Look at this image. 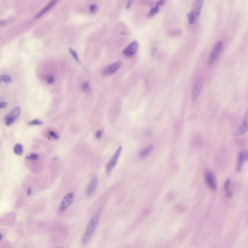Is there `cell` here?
<instances>
[{"instance_id":"2","label":"cell","mask_w":248,"mask_h":248,"mask_svg":"<svg viewBox=\"0 0 248 248\" xmlns=\"http://www.w3.org/2000/svg\"><path fill=\"white\" fill-rule=\"evenodd\" d=\"M223 48V43L221 41H218L213 46L211 53L208 59L207 66L208 68H211L216 63Z\"/></svg>"},{"instance_id":"11","label":"cell","mask_w":248,"mask_h":248,"mask_svg":"<svg viewBox=\"0 0 248 248\" xmlns=\"http://www.w3.org/2000/svg\"><path fill=\"white\" fill-rule=\"evenodd\" d=\"M248 161V150L245 151H240L238 155V161L236 167L237 173H240L242 169L244 162Z\"/></svg>"},{"instance_id":"3","label":"cell","mask_w":248,"mask_h":248,"mask_svg":"<svg viewBox=\"0 0 248 248\" xmlns=\"http://www.w3.org/2000/svg\"><path fill=\"white\" fill-rule=\"evenodd\" d=\"M205 181L208 187L212 191H216L217 189L216 177L213 171L211 169H206L204 174Z\"/></svg>"},{"instance_id":"21","label":"cell","mask_w":248,"mask_h":248,"mask_svg":"<svg viewBox=\"0 0 248 248\" xmlns=\"http://www.w3.org/2000/svg\"><path fill=\"white\" fill-rule=\"evenodd\" d=\"M1 81L5 84H8L11 82V79L9 76L3 75L1 76Z\"/></svg>"},{"instance_id":"33","label":"cell","mask_w":248,"mask_h":248,"mask_svg":"<svg viewBox=\"0 0 248 248\" xmlns=\"http://www.w3.org/2000/svg\"><path fill=\"white\" fill-rule=\"evenodd\" d=\"M32 193V190L31 188L29 187L28 189V195H30Z\"/></svg>"},{"instance_id":"28","label":"cell","mask_w":248,"mask_h":248,"mask_svg":"<svg viewBox=\"0 0 248 248\" xmlns=\"http://www.w3.org/2000/svg\"><path fill=\"white\" fill-rule=\"evenodd\" d=\"M97 6L96 4H92L90 7V10L92 13L96 12L97 11Z\"/></svg>"},{"instance_id":"26","label":"cell","mask_w":248,"mask_h":248,"mask_svg":"<svg viewBox=\"0 0 248 248\" xmlns=\"http://www.w3.org/2000/svg\"><path fill=\"white\" fill-rule=\"evenodd\" d=\"M103 133V131L102 130H97L96 132V134H95V137H96V139H100L102 137V136Z\"/></svg>"},{"instance_id":"6","label":"cell","mask_w":248,"mask_h":248,"mask_svg":"<svg viewBox=\"0 0 248 248\" xmlns=\"http://www.w3.org/2000/svg\"><path fill=\"white\" fill-rule=\"evenodd\" d=\"M122 150V147L121 146H119L115 153V154L112 156L111 159H110V161L107 164L106 166V170L107 173H108V174L111 173L112 170H113V169L115 167V166L118 163L119 158L120 157Z\"/></svg>"},{"instance_id":"1","label":"cell","mask_w":248,"mask_h":248,"mask_svg":"<svg viewBox=\"0 0 248 248\" xmlns=\"http://www.w3.org/2000/svg\"><path fill=\"white\" fill-rule=\"evenodd\" d=\"M101 213V209L99 208L97 209V211L94 213L90 220H89L86 229L81 239V243L83 245H87L92 239L99 224Z\"/></svg>"},{"instance_id":"18","label":"cell","mask_w":248,"mask_h":248,"mask_svg":"<svg viewBox=\"0 0 248 248\" xmlns=\"http://www.w3.org/2000/svg\"><path fill=\"white\" fill-rule=\"evenodd\" d=\"M187 19H188L189 24L190 25H193L194 22H195V20H196V19L195 17L194 16V14H193V13H192L191 11H190V12L187 14Z\"/></svg>"},{"instance_id":"24","label":"cell","mask_w":248,"mask_h":248,"mask_svg":"<svg viewBox=\"0 0 248 248\" xmlns=\"http://www.w3.org/2000/svg\"><path fill=\"white\" fill-rule=\"evenodd\" d=\"M231 183V181L229 178H228L225 181L223 186L224 190L225 191V192H228L230 190V186Z\"/></svg>"},{"instance_id":"35","label":"cell","mask_w":248,"mask_h":248,"mask_svg":"<svg viewBox=\"0 0 248 248\" xmlns=\"http://www.w3.org/2000/svg\"><path fill=\"white\" fill-rule=\"evenodd\" d=\"M4 236V235H3L2 233H1V235H0V237H1V239L0 240H1V241L2 239H3V236Z\"/></svg>"},{"instance_id":"17","label":"cell","mask_w":248,"mask_h":248,"mask_svg":"<svg viewBox=\"0 0 248 248\" xmlns=\"http://www.w3.org/2000/svg\"><path fill=\"white\" fill-rule=\"evenodd\" d=\"M14 152L17 156H22L23 153V147L20 143H17L14 147Z\"/></svg>"},{"instance_id":"5","label":"cell","mask_w":248,"mask_h":248,"mask_svg":"<svg viewBox=\"0 0 248 248\" xmlns=\"http://www.w3.org/2000/svg\"><path fill=\"white\" fill-rule=\"evenodd\" d=\"M248 132V108L244 115L242 123L239 125L234 133V136H242Z\"/></svg>"},{"instance_id":"30","label":"cell","mask_w":248,"mask_h":248,"mask_svg":"<svg viewBox=\"0 0 248 248\" xmlns=\"http://www.w3.org/2000/svg\"><path fill=\"white\" fill-rule=\"evenodd\" d=\"M133 0H128L127 1V4H126V8L128 9H130L132 4H133Z\"/></svg>"},{"instance_id":"20","label":"cell","mask_w":248,"mask_h":248,"mask_svg":"<svg viewBox=\"0 0 248 248\" xmlns=\"http://www.w3.org/2000/svg\"><path fill=\"white\" fill-rule=\"evenodd\" d=\"M158 49V44L156 42H153L151 46V54L152 56H154L156 54Z\"/></svg>"},{"instance_id":"23","label":"cell","mask_w":248,"mask_h":248,"mask_svg":"<svg viewBox=\"0 0 248 248\" xmlns=\"http://www.w3.org/2000/svg\"><path fill=\"white\" fill-rule=\"evenodd\" d=\"M82 88L84 92H87V93L90 92L91 90L90 84H89V82H87V81L84 82L82 84Z\"/></svg>"},{"instance_id":"7","label":"cell","mask_w":248,"mask_h":248,"mask_svg":"<svg viewBox=\"0 0 248 248\" xmlns=\"http://www.w3.org/2000/svg\"><path fill=\"white\" fill-rule=\"evenodd\" d=\"M202 87V82L200 79L194 80L192 90V100L193 102L197 101L201 93Z\"/></svg>"},{"instance_id":"22","label":"cell","mask_w":248,"mask_h":248,"mask_svg":"<svg viewBox=\"0 0 248 248\" xmlns=\"http://www.w3.org/2000/svg\"><path fill=\"white\" fill-rule=\"evenodd\" d=\"M69 51L70 53V54H71V56L73 57V58L75 60L76 62H78V63H79L80 62V59H79L78 55L77 54L76 51L75 50L71 49V48H69Z\"/></svg>"},{"instance_id":"19","label":"cell","mask_w":248,"mask_h":248,"mask_svg":"<svg viewBox=\"0 0 248 248\" xmlns=\"http://www.w3.org/2000/svg\"><path fill=\"white\" fill-rule=\"evenodd\" d=\"M39 158V155H38L37 153H31V154L27 155L26 156V159L29 160V161H36L37 159H38Z\"/></svg>"},{"instance_id":"15","label":"cell","mask_w":248,"mask_h":248,"mask_svg":"<svg viewBox=\"0 0 248 248\" xmlns=\"http://www.w3.org/2000/svg\"><path fill=\"white\" fill-rule=\"evenodd\" d=\"M153 150V146L152 145H149V146H147V147H146L145 149L142 150V151H141L139 156L142 157V158H144L146 156H147L149 154H150V153Z\"/></svg>"},{"instance_id":"32","label":"cell","mask_w":248,"mask_h":248,"mask_svg":"<svg viewBox=\"0 0 248 248\" xmlns=\"http://www.w3.org/2000/svg\"><path fill=\"white\" fill-rule=\"evenodd\" d=\"M7 104L6 102L3 101V102H1L0 103V108L1 109H3V108H5L6 107Z\"/></svg>"},{"instance_id":"36","label":"cell","mask_w":248,"mask_h":248,"mask_svg":"<svg viewBox=\"0 0 248 248\" xmlns=\"http://www.w3.org/2000/svg\"><path fill=\"white\" fill-rule=\"evenodd\" d=\"M247 226L248 227V219H247Z\"/></svg>"},{"instance_id":"34","label":"cell","mask_w":248,"mask_h":248,"mask_svg":"<svg viewBox=\"0 0 248 248\" xmlns=\"http://www.w3.org/2000/svg\"><path fill=\"white\" fill-rule=\"evenodd\" d=\"M146 134H147V135H149V136H150V135H151V134H152V131H151L150 130H147V132H146Z\"/></svg>"},{"instance_id":"27","label":"cell","mask_w":248,"mask_h":248,"mask_svg":"<svg viewBox=\"0 0 248 248\" xmlns=\"http://www.w3.org/2000/svg\"><path fill=\"white\" fill-rule=\"evenodd\" d=\"M49 135L50 136L53 138V139H56V140H58L59 139V136L58 134L54 131H50L49 132Z\"/></svg>"},{"instance_id":"16","label":"cell","mask_w":248,"mask_h":248,"mask_svg":"<svg viewBox=\"0 0 248 248\" xmlns=\"http://www.w3.org/2000/svg\"><path fill=\"white\" fill-rule=\"evenodd\" d=\"M161 6V4H159L158 2H157L155 6L150 10L149 12V13L148 15H147L148 18H151L155 16V15H156V14L158 13L159 11V9H160L159 7Z\"/></svg>"},{"instance_id":"25","label":"cell","mask_w":248,"mask_h":248,"mask_svg":"<svg viewBox=\"0 0 248 248\" xmlns=\"http://www.w3.org/2000/svg\"><path fill=\"white\" fill-rule=\"evenodd\" d=\"M43 124V122L38 119H34L29 123V125H39Z\"/></svg>"},{"instance_id":"13","label":"cell","mask_w":248,"mask_h":248,"mask_svg":"<svg viewBox=\"0 0 248 248\" xmlns=\"http://www.w3.org/2000/svg\"><path fill=\"white\" fill-rule=\"evenodd\" d=\"M121 62L120 61H116L105 68L103 71V74L104 75H110L112 74L117 71L121 67Z\"/></svg>"},{"instance_id":"9","label":"cell","mask_w":248,"mask_h":248,"mask_svg":"<svg viewBox=\"0 0 248 248\" xmlns=\"http://www.w3.org/2000/svg\"><path fill=\"white\" fill-rule=\"evenodd\" d=\"M99 184V180L97 177H93L85 189V194L87 197H90L94 194Z\"/></svg>"},{"instance_id":"4","label":"cell","mask_w":248,"mask_h":248,"mask_svg":"<svg viewBox=\"0 0 248 248\" xmlns=\"http://www.w3.org/2000/svg\"><path fill=\"white\" fill-rule=\"evenodd\" d=\"M74 198V193L72 192L68 193L61 201V204L58 208V212L59 213L65 212L71 206Z\"/></svg>"},{"instance_id":"8","label":"cell","mask_w":248,"mask_h":248,"mask_svg":"<svg viewBox=\"0 0 248 248\" xmlns=\"http://www.w3.org/2000/svg\"><path fill=\"white\" fill-rule=\"evenodd\" d=\"M20 112L21 110L19 107H16L11 110V111L7 113L5 118L6 125L7 126L11 125L20 115Z\"/></svg>"},{"instance_id":"10","label":"cell","mask_w":248,"mask_h":248,"mask_svg":"<svg viewBox=\"0 0 248 248\" xmlns=\"http://www.w3.org/2000/svg\"><path fill=\"white\" fill-rule=\"evenodd\" d=\"M139 48V43L137 41H133L123 51V54L127 57H131L136 53Z\"/></svg>"},{"instance_id":"29","label":"cell","mask_w":248,"mask_h":248,"mask_svg":"<svg viewBox=\"0 0 248 248\" xmlns=\"http://www.w3.org/2000/svg\"><path fill=\"white\" fill-rule=\"evenodd\" d=\"M233 196V194L231 190L226 192L225 197H226L227 198H232Z\"/></svg>"},{"instance_id":"31","label":"cell","mask_w":248,"mask_h":248,"mask_svg":"<svg viewBox=\"0 0 248 248\" xmlns=\"http://www.w3.org/2000/svg\"><path fill=\"white\" fill-rule=\"evenodd\" d=\"M47 81L48 84H53V81H54V78L52 76H49L47 79Z\"/></svg>"},{"instance_id":"14","label":"cell","mask_w":248,"mask_h":248,"mask_svg":"<svg viewBox=\"0 0 248 248\" xmlns=\"http://www.w3.org/2000/svg\"><path fill=\"white\" fill-rule=\"evenodd\" d=\"M57 1L58 0H51V1H50L46 6H45L37 14V15H35V18L37 19L42 17L43 15H44L45 14H46L48 11H49L51 9Z\"/></svg>"},{"instance_id":"12","label":"cell","mask_w":248,"mask_h":248,"mask_svg":"<svg viewBox=\"0 0 248 248\" xmlns=\"http://www.w3.org/2000/svg\"><path fill=\"white\" fill-rule=\"evenodd\" d=\"M204 0H194L192 6L191 12L193 13L197 19L201 13Z\"/></svg>"}]
</instances>
